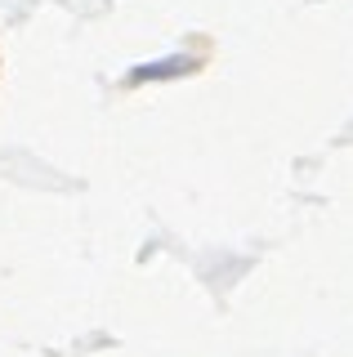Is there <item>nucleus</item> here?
<instances>
[{"label": "nucleus", "mask_w": 353, "mask_h": 357, "mask_svg": "<svg viewBox=\"0 0 353 357\" xmlns=\"http://www.w3.org/2000/svg\"><path fill=\"white\" fill-rule=\"evenodd\" d=\"M174 72H193V59H165V63H148V67H135V81H165Z\"/></svg>", "instance_id": "obj_1"}]
</instances>
